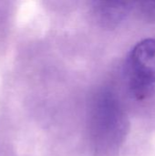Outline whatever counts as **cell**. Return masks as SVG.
I'll return each instance as SVG.
<instances>
[{"instance_id": "1", "label": "cell", "mask_w": 155, "mask_h": 156, "mask_svg": "<svg viewBox=\"0 0 155 156\" xmlns=\"http://www.w3.org/2000/svg\"><path fill=\"white\" fill-rule=\"evenodd\" d=\"M124 76L128 88L137 100H144L155 90V38H144L129 52Z\"/></svg>"}, {"instance_id": "2", "label": "cell", "mask_w": 155, "mask_h": 156, "mask_svg": "<svg viewBox=\"0 0 155 156\" xmlns=\"http://www.w3.org/2000/svg\"><path fill=\"white\" fill-rule=\"evenodd\" d=\"M138 0H91L97 22L106 27L114 28L135 11Z\"/></svg>"}, {"instance_id": "3", "label": "cell", "mask_w": 155, "mask_h": 156, "mask_svg": "<svg viewBox=\"0 0 155 156\" xmlns=\"http://www.w3.org/2000/svg\"><path fill=\"white\" fill-rule=\"evenodd\" d=\"M135 12L148 22H155V0H138Z\"/></svg>"}]
</instances>
